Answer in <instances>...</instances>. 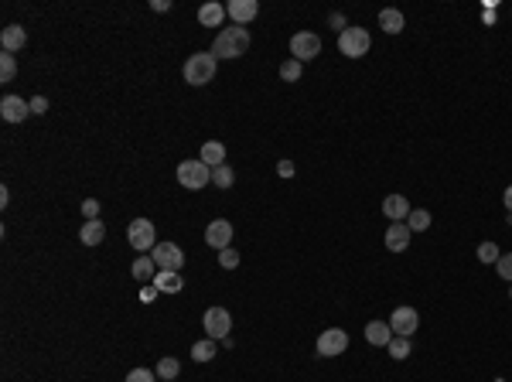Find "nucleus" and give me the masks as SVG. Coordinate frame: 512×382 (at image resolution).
Here are the masks:
<instances>
[{
    "label": "nucleus",
    "instance_id": "40",
    "mask_svg": "<svg viewBox=\"0 0 512 382\" xmlns=\"http://www.w3.org/2000/svg\"><path fill=\"white\" fill-rule=\"evenodd\" d=\"M328 24H332V28H338V35L345 31V18H342V14H332V18H328Z\"/></svg>",
    "mask_w": 512,
    "mask_h": 382
},
{
    "label": "nucleus",
    "instance_id": "14",
    "mask_svg": "<svg viewBox=\"0 0 512 382\" xmlns=\"http://www.w3.org/2000/svg\"><path fill=\"white\" fill-rule=\"evenodd\" d=\"M410 202H407V195H386V202H383V215L386 219H393V222H407L410 219Z\"/></svg>",
    "mask_w": 512,
    "mask_h": 382
},
{
    "label": "nucleus",
    "instance_id": "12",
    "mask_svg": "<svg viewBox=\"0 0 512 382\" xmlns=\"http://www.w3.org/2000/svg\"><path fill=\"white\" fill-rule=\"evenodd\" d=\"M205 243L212 249H229V243H233V226L226 222V219H216V222H209V229H205Z\"/></svg>",
    "mask_w": 512,
    "mask_h": 382
},
{
    "label": "nucleus",
    "instance_id": "28",
    "mask_svg": "<svg viewBox=\"0 0 512 382\" xmlns=\"http://www.w3.org/2000/svg\"><path fill=\"white\" fill-rule=\"evenodd\" d=\"M407 226H410V232H424V229H431V212L414 209V212H410V219H407Z\"/></svg>",
    "mask_w": 512,
    "mask_h": 382
},
{
    "label": "nucleus",
    "instance_id": "42",
    "mask_svg": "<svg viewBox=\"0 0 512 382\" xmlns=\"http://www.w3.org/2000/svg\"><path fill=\"white\" fill-rule=\"evenodd\" d=\"M509 301H512V286H509Z\"/></svg>",
    "mask_w": 512,
    "mask_h": 382
},
{
    "label": "nucleus",
    "instance_id": "41",
    "mask_svg": "<svg viewBox=\"0 0 512 382\" xmlns=\"http://www.w3.org/2000/svg\"><path fill=\"white\" fill-rule=\"evenodd\" d=\"M502 202H506V212H509V215H512V185H509V188H506V195H502Z\"/></svg>",
    "mask_w": 512,
    "mask_h": 382
},
{
    "label": "nucleus",
    "instance_id": "15",
    "mask_svg": "<svg viewBox=\"0 0 512 382\" xmlns=\"http://www.w3.org/2000/svg\"><path fill=\"white\" fill-rule=\"evenodd\" d=\"M226 14L236 21L239 28H243V24H250V21H253L256 14H260V4H256V0H229Z\"/></svg>",
    "mask_w": 512,
    "mask_h": 382
},
{
    "label": "nucleus",
    "instance_id": "1",
    "mask_svg": "<svg viewBox=\"0 0 512 382\" xmlns=\"http://www.w3.org/2000/svg\"><path fill=\"white\" fill-rule=\"evenodd\" d=\"M250 52V31L246 28H222L219 31L216 45H212V55L216 58H239Z\"/></svg>",
    "mask_w": 512,
    "mask_h": 382
},
{
    "label": "nucleus",
    "instance_id": "6",
    "mask_svg": "<svg viewBox=\"0 0 512 382\" xmlns=\"http://www.w3.org/2000/svg\"><path fill=\"white\" fill-rule=\"evenodd\" d=\"M202 325H205V335H209L212 342H222V338H229L233 318H229V311H226V307H209V311H205V318H202Z\"/></svg>",
    "mask_w": 512,
    "mask_h": 382
},
{
    "label": "nucleus",
    "instance_id": "37",
    "mask_svg": "<svg viewBox=\"0 0 512 382\" xmlns=\"http://www.w3.org/2000/svg\"><path fill=\"white\" fill-rule=\"evenodd\" d=\"M158 294H161V290H158L154 284H151V286H144V290H140V301H144V304H151V301H154Z\"/></svg>",
    "mask_w": 512,
    "mask_h": 382
},
{
    "label": "nucleus",
    "instance_id": "13",
    "mask_svg": "<svg viewBox=\"0 0 512 382\" xmlns=\"http://www.w3.org/2000/svg\"><path fill=\"white\" fill-rule=\"evenodd\" d=\"M410 226L407 222H390V229H386V249L390 253H407L410 249Z\"/></svg>",
    "mask_w": 512,
    "mask_h": 382
},
{
    "label": "nucleus",
    "instance_id": "35",
    "mask_svg": "<svg viewBox=\"0 0 512 382\" xmlns=\"http://www.w3.org/2000/svg\"><path fill=\"white\" fill-rule=\"evenodd\" d=\"M28 103H31V113H38V116L48 113V99H45V96H35V99H28Z\"/></svg>",
    "mask_w": 512,
    "mask_h": 382
},
{
    "label": "nucleus",
    "instance_id": "23",
    "mask_svg": "<svg viewBox=\"0 0 512 382\" xmlns=\"http://www.w3.org/2000/svg\"><path fill=\"white\" fill-rule=\"evenodd\" d=\"M130 273L137 277L140 284H147V280L154 284V277H158V263H154L151 256H137V263H134V270H130Z\"/></svg>",
    "mask_w": 512,
    "mask_h": 382
},
{
    "label": "nucleus",
    "instance_id": "11",
    "mask_svg": "<svg viewBox=\"0 0 512 382\" xmlns=\"http://www.w3.org/2000/svg\"><path fill=\"white\" fill-rule=\"evenodd\" d=\"M0 116H4L7 123H24V120L31 116V103L21 99V96H4V99H0Z\"/></svg>",
    "mask_w": 512,
    "mask_h": 382
},
{
    "label": "nucleus",
    "instance_id": "31",
    "mask_svg": "<svg viewBox=\"0 0 512 382\" xmlns=\"http://www.w3.org/2000/svg\"><path fill=\"white\" fill-rule=\"evenodd\" d=\"M475 253H478V260H482V263H499V256H502L495 243H478V249H475Z\"/></svg>",
    "mask_w": 512,
    "mask_h": 382
},
{
    "label": "nucleus",
    "instance_id": "18",
    "mask_svg": "<svg viewBox=\"0 0 512 382\" xmlns=\"http://www.w3.org/2000/svg\"><path fill=\"white\" fill-rule=\"evenodd\" d=\"M379 28H383L386 35H400V31L407 28V18H403V11H396V7H386V11H379Z\"/></svg>",
    "mask_w": 512,
    "mask_h": 382
},
{
    "label": "nucleus",
    "instance_id": "21",
    "mask_svg": "<svg viewBox=\"0 0 512 382\" xmlns=\"http://www.w3.org/2000/svg\"><path fill=\"white\" fill-rule=\"evenodd\" d=\"M222 18H226V7H222V4H202V7H198V24H202V28H219Z\"/></svg>",
    "mask_w": 512,
    "mask_h": 382
},
{
    "label": "nucleus",
    "instance_id": "30",
    "mask_svg": "<svg viewBox=\"0 0 512 382\" xmlns=\"http://www.w3.org/2000/svg\"><path fill=\"white\" fill-rule=\"evenodd\" d=\"M178 372H181V365H178V359H171V355L158 362V379H175Z\"/></svg>",
    "mask_w": 512,
    "mask_h": 382
},
{
    "label": "nucleus",
    "instance_id": "9",
    "mask_svg": "<svg viewBox=\"0 0 512 382\" xmlns=\"http://www.w3.org/2000/svg\"><path fill=\"white\" fill-rule=\"evenodd\" d=\"M151 260L158 263V270H181L185 267V253H181V246H175V243H158V246L151 249Z\"/></svg>",
    "mask_w": 512,
    "mask_h": 382
},
{
    "label": "nucleus",
    "instance_id": "5",
    "mask_svg": "<svg viewBox=\"0 0 512 382\" xmlns=\"http://www.w3.org/2000/svg\"><path fill=\"white\" fill-rule=\"evenodd\" d=\"M369 45H373V38H369L366 28H345V31L338 35V52L349 58H362L369 52Z\"/></svg>",
    "mask_w": 512,
    "mask_h": 382
},
{
    "label": "nucleus",
    "instance_id": "7",
    "mask_svg": "<svg viewBox=\"0 0 512 382\" xmlns=\"http://www.w3.org/2000/svg\"><path fill=\"white\" fill-rule=\"evenodd\" d=\"M318 355L321 359H335V355H342L345 348H349V335L342 331V328H328V331H321L318 335Z\"/></svg>",
    "mask_w": 512,
    "mask_h": 382
},
{
    "label": "nucleus",
    "instance_id": "20",
    "mask_svg": "<svg viewBox=\"0 0 512 382\" xmlns=\"http://www.w3.org/2000/svg\"><path fill=\"white\" fill-rule=\"evenodd\" d=\"M198 161H202V164H209V168L216 171V168H222V164H226V147H222L219 140H209V144H202V157H198Z\"/></svg>",
    "mask_w": 512,
    "mask_h": 382
},
{
    "label": "nucleus",
    "instance_id": "2",
    "mask_svg": "<svg viewBox=\"0 0 512 382\" xmlns=\"http://www.w3.org/2000/svg\"><path fill=\"white\" fill-rule=\"evenodd\" d=\"M216 69H219V58L212 52H195L185 62V82L188 86H209L216 79Z\"/></svg>",
    "mask_w": 512,
    "mask_h": 382
},
{
    "label": "nucleus",
    "instance_id": "3",
    "mask_svg": "<svg viewBox=\"0 0 512 382\" xmlns=\"http://www.w3.org/2000/svg\"><path fill=\"white\" fill-rule=\"evenodd\" d=\"M178 181L185 185V191H202L212 181V168L202 161H181L178 164Z\"/></svg>",
    "mask_w": 512,
    "mask_h": 382
},
{
    "label": "nucleus",
    "instance_id": "17",
    "mask_svg": "<svg viewBox=\"0 0 512 382\" xmlns=\"http://www.w3.org/2000/svg\"><path fill=\"white\" fill-rule=\"evenodd\" d=\"M366 342L376 345V348H386V345L393 342V328H390V321H369V325H366Z\"/></svg>",
    "mask_w": 512,
    "mask_h": 382
},
{
    "label": "nucleus",
    "instance_id": "29",
    "mask_svg": "<svg viewBox=\"0 0 512 382\" xmlns=\"http://www.w3.org/2000/svg\"><path fill=\"white\" fill-rule=\"evenodd\" d=\"M233 181H236V178H233V168H229V164H222V168L212 171V185H216V188H233Z\"/></svg>",
    "mask_w": 512,
    "mask_h": 382
},
{
    "label": "nucleus",
    "instance_id": "10",
    "mask_svg": "<svg viewBox=\"0 0 512 382\" xmlns=\"http://www.w3.org/2000/svg\"><path fill=\"white\" fill-rule=\"evenodd\" d=\"M417 325H420V314H417L414 307H396L393 318H390V328H393V335H400V338H410L417 331Z\"/></svg>",
    "mask_w": 512,
    "mask_h": 382
},
{
    "label": "nucleus",
    "instance_id": "38",
    "mask_svg": "<svg viewBox=\"0 0 512 382\" xmlns=\"http://www.w3.org/2000/svg\"><path fill=\"white\" fill-rule=\"evenodd\" d=\"M277 174H280V178H294V164H291V161H280V164H277Z\"/></svg>",
    "mask_w": 512,
    "mask_h": 382
},
{
    "label": "nucleus",
    "instance_id": "34",
    "mask_svg": "<svg viewBox=\"0 0 512 382\" xmlns=\"http://www.w3.org/2000/svg\"><path fill=\"white\" fill-rule=\"evenodd\" d=\"M127 382H158V376H154L151 369H134V372L127 376Z\"/></svg>",
    "mask_w": 512,
    "mask_h": 382
},
{
    "label": "nucleus",
    "instance_id": "32",
    "mask_svg": "<svg viewBox=\"0 0 512 382\" xmlns=\"http://www.w3.org/2000/svg\"><path fill=\"white\" fill-rule=\"evenodd\" d=\"M219 267L222 270H236L239 267V253L233 246L229 249H222V253H219Z\"/></svg>",
    "mask_w": 512,
    "mask_h": 382
},
{
    "label": "nucleus",
    "instance_id": "22",
    "mask_svg": "<svg viewBox=\"0 0 512 382\" xmlns=\"http://www.w3.org/2000/svg\"><path fill=\"white\" fill-rule=\"evenodd\" d=\"M154 286H158L161 294H178V290L185 286V277L175 273V270H161L158 277H154Z\"/></svg>",
    "mask_w": 512,
    "mask_h": 382
},
{
    "label": "nucleus",
    "instance_id": "16",
    "mask_svg": "<svg viewBox=\"0 0 512 382\" xmlns=\"http://www.w3.org/2000/svg\"><path fill=\"white\" fill-rule=\"evenodd\" d=\"M0 45H4V52H21L24 45H28V31L21 28V24H7L4 31H0Z\"/></svg>",
    "mask_w": 512,
    "mask_h": 382
},
{
    "label": "nucleus",
    "instance_id": "8",
    "mask_svg": "<svg viewBox=\"0 0 512 382\" xmlns=\"http://www.w3.org/2000/svg\"><path fill=\"white\" fill-rule=\"evenodd\" d=\"M318 55H321V38H318L315 31H297L294 38H291V58L311 62Z\"/></svg>",
    "mask_w": 512,
    "mask_h": 382
},
{
    "label": "nucleus",
    "instance_id": "36",
    "mask_svg": "<svg viewBox=\"0 0 512 382\" xmlns=\"http://www.w3.org/2000/svg\"><path fill=\"white\" fill-rule=\"evenodd\" d=\"M82 215H86V222H89V219H96V215H99V202H93V198H89V202H82Z\"/></svg>",
    "mask_w": 512,
    "mask_h": 382
},
{
    "label": "nucleus",
    "instance_id": "19",
    "mask_svg": "<svg viewBox=\"0 0 512 382\" xmlns=\"http://www.w3.org/2000/svg\"><path fill=\"white\" fill-rule=\"evenodd\" d=\"M79 239H82V246H99V243L106 239V226H103V219H89V222L79 229Z\"/></svg>",
    "mask_w": 512,
    "mask_h": 382
},
{
    "label": "nucleus",
    "instance_id": "25",
    "mask_svg": "<svg viewBox=\"0 0 512 382\" xmlns=\"http://www.w3.org/2000/svg\"><path fill=\"white\" fill-rule=\"evenodd\" d=\"M301 76H304V62H297V58H287V62L280 65V79H284V82H297Z\"/></svg>",
    "mask_w": 512,
    "mask_h": 382
},
{
    "label": "nucleus",
    "instance_id": "26",
    "mask_svg": "<svg viewBox=\"0 0 512 382\" xmlns=\"http://www.w3.org/2000/svg\"><path fill=\"white\" fill-rule=\"evenodd\" d=\"M386 352H390L393 359H400V362H403V359H410V338H400V335H393V342L386 345Z\"/></svg>",
    "mask_w": 512,
    "mask_h": 382
},
{
    "label": "nucleus",
    "instance_id": "33",
    "mask_svg": "<svg viewBox=\"0 0 512 382\" xmlns=\"http://www.w3.org/2000/svg\"><path fill=\"white\" fill-rule=\"evenodd\" d=\"M495 270H499V277H502V280H509V284H512V253H502V256H499V263H495Z\"/></svg>",
    "mask_w": 512,
    "mask_h": 382
},
{
    "label": "nucleus",
    "instance_id": "39",
    "mask_svg": "<svg viewBox=\"0 0 512 382\" xmlns=\"http://www.w3.org/2000/svg\"><path fill=\"white\" fill-rule=\"evenodd\" d=\"M151 11H158V14L171 11V0H151Z\"/></svg>",
    "mask_w": 512,
    "mask_h": 382
},
{
    "label": "nucleus",
    "instance_id": "4",
    "mask_svg": "<svg viewBox=\"0 0 512 382\" xmlns=\"http://www.w3.org/2000/svg\"><path fill=\"white\" fill-rule=\"evenodd\" d=\"M127 243L130 249H137V253H147V249L158 246V232H154V222L151 219H134L130 226H127Z\"/></svg>",
    "mask_w": 512,
    "mask_h": 382
},
{
    "label": "nucleus",
    "instance_id": "24",
    "mask_svg": "<svg viewBox=\"0 0 512 382\" xmlns=\"http://www.w3.org/2000/svg\"><path fill=\"white\" fill-rule=\"evenodd\" d=\"M192 359H195V362H212V359H216V342H212V338L195 342L192 345Z\"/></svg>",
    "mask_w": 512,
    "mask_h": 382
},
{
    "label": "nucleus",
    "instance_id": "27",
    "mask_svg": "<svg viewBox=\"0 0 512 382\" xmlns=\"http://www.w3.org/2000/svg\"><path fill=\"white\" fill-rule=\"evenodd\" d=\"M14 76H18V62L11 52H4L0 55V82H14Z\"/></svg>",
    "mask_w": 512,
    "mask_h": 382
}]
</instances>
